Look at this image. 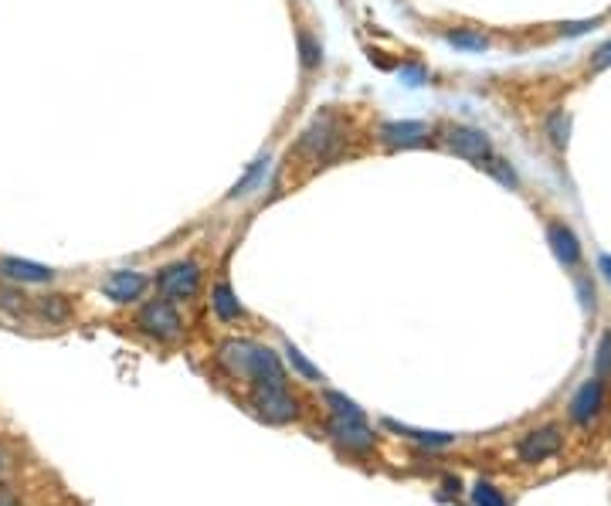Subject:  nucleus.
<instances>
[{"instance_id":"20e7f679","label":"nucleus","mask_w":611,"mask_h":506,"mask_svg":"<svg viewBox=\"0 0 611 506\" xmlns=\"http://www.w3.org/2000/svg\"><path fill=\"white\" fill-rule=\"evenodd\" d=\"M136 327L157 340H174L180 337V327H184V323H180V313L170 299H150V303L136 313Z\"/></svg>"},{"instance_id":"2eb2a0df","label":"nucleus","mask_w":611,"mask_h":506,"mask_svg":"<svg viewBox=\"0 0 611 506\" xmlns=\"http://www.w3.org/2000/svg\"><path fill=\"white\" fill-rule=\"evenodd\" d=\"M544 133L557 150H567V143H571V113L567 109H550L544 119Z\"/></svg>"},{"instance_id":"1a4fd4ad","label":"nucleus","mask_w":611,"mask_h":506,"mask_svg":"<svg viewBox=\"0 0 611 506\" xmlns=\"http://www.w3.org/2000/svg\"><path fill=\"white\" fill-rule=\"evenodd\" d=\"M102 293H106L113 303L126 306V303H136L143 293H146V276L143 272H133V269H116L102 279Z\"/></svg>"},{"instance_id":"a211bd4d","label":"nucleus","mask_w":611,"mask_h":506,"mask_svg":"<svg viewBox=\"0 0 611 506\" xmlns=\"http://www.w3.org/2000/svg\"><path fill=\"white\" fill-rule=\"evenodd\" d=\"M445 41H449L452 48H459V51H486V45H489L483 31H469V28L449 31V34H445Z\"/></svg>"},{"instance_id":"6e6552de","label":"nucleus","mask_w":611,"mask_h":506,"mask_svg":"<svg viewBox=\"0 0 611 506\" xmlns=\"http://www.w3.org/2000/svg\"><path fill=\"white\" fill-rule=\"evenodd\" d=\"M377 136H381V143H384V147H391V150H411V147L428 143L432 126L421 123V119H391V123H381Z\"/></svg>"},{"instance_id":"c85d7f7f","label":"nucleus","mask_w":611,"mask_h":506,"mask_svg":"<svg viewBox=\"0 0 611 506\" xmlns=\"http://www.w3.org/2000/svg\"><path fill=\"white\" fill-rule=\"evenodd\" d=\"M591 68H595V72H605V68H611V38L595 51V58H591Z\"/></svg>"},{"instance_id":"393cba45","label":"nucleus","mask_w":611,"mask_h":506,"mask_svg":"<svg viewBox=\"0 0 611 506\" xmlns=\"http://www.w3.org/2000/svg\"><path fill=\"white\" fill-rule=\"evenodd\" d=\"M398 79H401L404 85H411V89H418V85L428 82V68H425V65H401Z\"/></svg>"},{"instance_id":"9d476101","label":"nucleus","mask_w":611,"mask_h":506,"mask_svg":"<svg viewBox=\"0 0 611 506\" xmlns=\"http://www.w3.org/2000/svg\"><path fill=\"white\" fill-rule=\"evenodd\" d=\"M601 401H605V388H601V377H588V381L581 384L578 391H574L571 405H567V415H571V422L578 425H588L591 418L601 411Z\"/></svg>"},{"instance_id":"cd10ccee","label":"nucleus","mask_w":611,"mask_h":506,"mask_svg":"<svg viewBox=\"0 0 611 506\" xmlns=\"http://www.w3.org/2000/svg\"><path fill=\"white\" fill-rule=\"evenodd\" d=\"M611 374V337L601 340V347H598V377H605Z\"/></svg>"},{"instance_id":"bb28decb","label":"nucleus","mask_w":611,"mask_h":506,"mask_svg":"<svg viewBox=\"0 0 611 506\" xmlns=\"http://www.w3.org/2000/svg\"><path fill=\"white\" fill-rule=\"evenodd\" d=\"M595 24H598L595 17H591V21H567V24H561V34H564V38H578V34L591 31Z\"/></svg>"},{"instance_id":"f03ea898","label":"nucleus","mask_w":611,"mask_h":506,"mask_svg":"<svg viewBox=\"0 0 611 506\" xmlns=\"http://www.w3.org/2000/svg\"><path fill=\"white\" fill-rule=\"evenodd\" d=\"M330 435L343 452H350V456H370L377 445V435L370 432L364 415H333Z\"/></svg>"},{"instance_id":"aec40b11","label":"nucleus","mask_w":611,"mask_h":506,"mask_svg":"<svg viewBox=\"0 0 611 506\" xmlns=\"http://www.w3.org/2000/svg\"><path fill=\"white\" fill-rule=\"evenodd\" d=\"M265 170H269V160H265V157H262V160H255V164L245 170V177L238 180V184L228 191V197H242V194H248V191H252V187L258 184V180L265 177Z\"/></svg>"},{"instance_id":"6ab92c4d","label":"nucleus","mask_w":611,"mask_h":506,"mask_svg":"<svg viewBox=\"0 0 611 506\" xmlns=\"http://www.w3.org/2000/svg\"><path fill=\"white\" fill-rule=\"evenodd\" d=\"M479 167H486V174H493L499 184L503 187H510V191H516V187H520V177H516V170L506 164V160H499V157H486L483 164Z\"/></svg>"},{"instance_id":"ddd939ff","label":"nucleus","mask_w":611,"mask_h":506,"mask_svg":"<svg viewBox=\"0 0 611 506\" xmlns=\"http://www.w3.org/2000/svg\"><path fill=\"white\" fill-rule=\"evenodd\" d=\"M0 276L11 282H48L55 272L48 265H38L28 259H0Z\"/></svg>"},{"instance_id":"423d86ee","label":"nucleus","mask_w":611,"mask_h":506,"mask_svg":"<svg viewBox=\"0 0 611 506\" xmlns=\"http://www.w3.org/2000/svg\"><path fill=\"white\" fill-rule=\"evenodd\" d=\"M445 147L455 157L472 160V164H483L486 157H493V143H489V136L479 126H449L445 130Z\"/></svg>"},{"instance_id":"0eeeda50","label":"nucleus","mask_w":611,"mask_h":506,"mask_svg":"<svg viewBox=\"0 0 611 506\" xmlns=\"http://www.w3.org/2000/svg\"><path fill=\"white\" fill-rule=\"evenodd\" d=\"M197 286H201V269H197V262H174L167 265V269L157 276V289L163 299H191L197 293Z\"/></svg>"},{"instance_id":"f8f14e48","label":"nucleus","mask_w":611,"mask_h":506,"mask_svg":"<svg viewBox=\"0 0 611 506\" xmlns=\"http://www.w3.org/2000/svg\"><path fill=\"white\" fill-rule=\"evenodd\" d=\"M547 242H550V248H554L557 262L567 265V269L581 262V242H578V235L564 225V221H550V225H547Z\"/></svg>"},{"instance_id":"4be33fe9","label":"nucleus","mask_w":611,"mask_h":506,"mask_svg":"<svg viewBox=\"0 0 611 506\" xmlns=\"http://www.w3.org/2000/svg\"><path fill=\"white\" fill-rule=\"evenodd\" d=\"M472 500H476V506H506V496L499 493L493 483H476Z\"/></svg>"},{"instance_id":"f257e3e1","label":"nucleus","mask_w":611,"mask_h":506,"mask_svg":"<svg viewBox=\"0 0 611 506\" xmlns=\"http://www.w3.org/2000/svg\"><path fill=\"white\" fill-rule=\"evenodd\" d=\"M221 364L235 377H248L255 388L269 384V388H282L286 384V367H282L279 354L265 343L255 340H228L221 343Z\"/></svg>"},{"instance_id":"7c9ffc66","label":"nucleus","mask_w":611,"mask_h":506,"mask_svg":"<svg viewBox=\"0 0 611 506\" xmlns=\"http://www.w3.org/2000/svg\"><path fill=\"white\" fill-rule=\"evenodd\" d=\"M598 269L605 272V279L611 282V255H601V259H598Z\"/></svg>"},{"instance_id":"dca6fc26","label":"nucleus","mask_w":611,"mask_h":506,"mask_svg":"<svg viewBox=\"0 0 611 506\" xmlns=\"http://www.w3.org/2000/svg\"><path fill=\"white\" fill-rule=\"evenodd\" d=\"M391 432L404 435V439L418 442V445H452L455 435L452 432H421V428H408V425H398V422H384Z\"/></svg>"},{"instance_id":"7ed1b4c3","label":"nucleus","mask_w":611,"mask_h":506,"mask_svg":"<svg viewBox=\"0 0 611 506\" xmlns=\"http://www.w3.org/2000/svg\"><path fill=\"white\" fill-rule=\"evenodd\" d=\"M252 408H255V415L262 418V422H269V425H289V422H296V415H299V405H296V398L289 394L286 384H282V388H269V384L255 388L252 391Z\"/></svg>"},{"instance_id":"9b49d317","label":"nucleus","mask_w":611,"mask_h":506,"mask_svg":"<svg viewBox=\"0 0 611 506\" xmlns=\"http://www.w3.org/2000/svg\"><path fill=\"white\" fill-rule=\"evenodd\" d=\"M340 140H343L340 126L333 123V119H316L313 130L303 136V150L313 153L316 160H323V157H330V153L340 147Z\"/></svg>"},{"instance_id":"4468645a","label":"nucleus","mask_w":611,"mask_h":506,"mask_svg":"<svg viewBox=\"0 0 611 506\" xmlns=\"http://www.w3.org/2000/svg\"><path fill=\"white\" fill-rule=\"evenodd\" d=\"M211 310L221 316V320H242L245 310H242V303H238V296L231 293V286L228 282H218V286L211 289Z\"/></svg>"},{"instance_id":"5701e85b","label":"nucleus","mask_w":611,"mask_h":506,"mask_svg":"<svg viewBox=\"0 0 611 506\" xmlns=\"http://www.w3.org/2000/svg\"><path fill=\"white\" fill-rule=\"evenodd\" d=\"M286 354H289V364H292V367H296V371H299V374H303V377H309V381H323V374H320V371H316V367H313V364H309V360H306L303 354H299V350H296V347H292V343H289V347H286Z\"/></svg>"},{"instance_id":"b1692460","label":"nucleus","mask_w":611,"mask_h":506,"mask_svg":"<svg viewBox=\"0 0 611 506\" xmlns=\"http://www.w3.org/2000/svg\"><path fill=\"white\" fill-rule=\"evenodd\" d=\"M299 51H303V65H306V68H316V65L323 62L320 45H316V41L309 38L306 31H299Z\"/></svg>"},{"instance_id":"39448f33","label":"nucleus","mask_w":611,"mask_h":506,"mask_svg":"<svg viewBox=\"0 0 611 506\" xmlns=\"http://www.w3.org/2000/svg\"><path fill=\"white\" fill-rule=\"evenodd\" d=\"M561 449H564V435H561V428H557V425L533 428V432H527L520 442H516V456H520V462H527V466H537V462L554 459Z\"/></svg>"},{"instance_id":"a878e982","label":"nucleus","mask_w":611,"mask_h":506,"mask_svg":"<svg viewBox=\"0 0 611 506\" xmlns=\"http://www.w3.org/2000/svg\"><path fill=\"white\" fill-rule=\"evenodd\" d=\"M24 299L28 296H21V293H14V289H0V306H4V310H14V313H21L24 306Z\"/></svg>"},{"instance_id":"412c9836","label":"nucleus","mask_w":611,"mask_h":506,"mask_svg":"<svg viewBox=\"0 0 611 506\" xmlns=\"http://www.w3.org/2000/svg\"><path fill=\"white\" fill-rule=\"evenodd\" d=\"M323 398H326V405H330L333 415H364V411L357 408V401H350L347 394H340V391H326Z\"/></svg>"},{"instance_id":"f3484780","label":"nucleus","mask_w":611,"mask_h":506,"mask_svg":"<svg viewBox=\"0 0 611 506\" xmlns=\"http://www.w3.org/2000/svg\"><path fill=\"white\" fill-rule=\"evenodd\" d=\"M34 310H38V316H45L48 323H65L72 316V306H68L65 296H41L34 303Z\"/></svg>"},{"instance_id":"c756f323","label":"nucleus","mask_w":611,"mask_h":506,"mask_svg":"<svg viewBox=\"0 0 611 506\" xmlns=\"http://www.w3.org/2000/svg\"><path fill=\"white\" fill-rule=\"evenodd\" d=\"M0 506H21V503H17L14 490H7V486H0Z\"/></svg>"}]
</instances>
